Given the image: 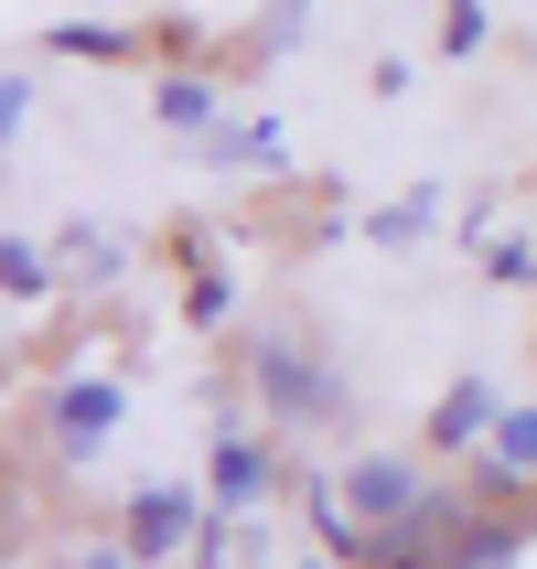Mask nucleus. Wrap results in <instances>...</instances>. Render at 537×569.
Masks as SVG:
<instances>
[{"label": "nucleus", "mask_w": 537, "mask_h": 569, "mask_svg": "<svg viewBox=\"0 0 537 569\" xmlns=\"http://www.w3.org/2000/svg\"><path fill=\"white\" fill-rule=\"evenodd\" d=\"M248 398L280 430H322V419H345L355 409V387H345V366L301 333V322H258L248 333Z\"/></svg>", "instance_id": "obj_1"}, {"label": "nucleus", "mask_w": 537, "mask_h": 569, "mask_svg": "<svg viewBox=\"0 0 537 569\" xmlns=\"http://www.w3.org/2000/svg\"><path fill=\"white\" fill-rule=\"evenodd\" d=\"M463 516H474V495H451V483H430L409 516H387V527H366V548H355V569H441L451 538H463Z\"/></svg>", "instance_id": "obj_2"}, {"label": "nucleus", "mask_w": 537, "mask_h": 569, "mask_svg": "<svg viewBox=\"0 0 537 569\" xmlns=\"http://www.w3.org/2000/svg\"><path fill=\"white\" fill-rule=\"evenodd\" d=\"M205 506H216V495H193V483H140V495L119 506L129 559H140V569H172L193 538H205Z\"/></svg>", "instance_id": "obj_3"}, {"label": "nucleus", "mask_w": 537, "mask_h": 569, "mask_svg": "<svg viewBox=\"0 0 537 569\" xmlns=\"http://www.w3.org/2000/svg\"><path fill=\"white\" fill-rule=\"evenodd\" d=\"M119 419H129L119 377H64L54 398H43V430H54V451H64V462H97V451L119 441Z\"/></svg>", "instance_id": "obj_4"}, {"label": "nucleus", "mask_w": 537, "mask_h": 569, "mask_svg": "<svg viewBox=\"0 0 537 569\" xmlns=\"http://www.w3.org/2000/svg\"><path fill=\"white\" fill-rule=\"evenodd\" d=\"M334 495H345V506L366 516V527H387V516H409L419 495H430V483H419V462H409V451H355Z\"/></svg>", "instance_id": "obj_5"}, {"label": "nucleus", "mask_w": 537, "mask_h": 569, "mask_svg": "<svg viewBox=\"0 0 537 569\" xmlns=\"http://www.w3.org/2000/svg\"><path fill=\"white\" fill-rule=\"evenodd\" d=\"M226 516H258L269 495H280V451L248 441V430H216V483H205Z\"/></svg>", "instance_id": "obj_6"}, {"label": "nucleus", "mask_w": 537, "mask_h": 569, "mask_svg": "<svg viewBox=\"0 0 537 569\" xmlns=\"http://www.w3.org/2000/svg\"><path fill=\"white\" fill-rule=\"evenodd\" d=\"M495 419H506L495 377H451L441 409H430V451H484V441H495Z\"/></svg>", "instance_id": "obj_7"}, {"label": "nucleus", "mask_w": 537, "mask_h": 569, "mask_svg": "<svg viewBox=\"0 0 537 569\" xmlns=\"http://www.w3.org/2000/svg\"><path fill=\"white\" fill-rule=\"evenodd\" d=\"M516 548H527V538H516V516H506V506H474L441 569H516Z\"/></svg>", "instance_id": "obj_8"}, {"label": "nucleus", "mask_w": 537, "mask_h": 569, "mask_svg": "<svg viewBox=\"0 0 537 569\" xmlns=\"http://www.w3.org/2000/svg\"><path fill=\"white\" fill-rule=\"evenodd\" d=\"M193 161H216V172H248V161H280V129H269V119H216Z\"/></svg>", "instance_id": "obj_9"}, {"label": "nucleus", "mask_w": 537, "mask_h": 569, "mask_svg": "<svg viewBox=\"0 0 537 569\" xmlns=\"http://www.w3.org/2000/svg\"><path fill=\"white\" fill-rule=\"evenodd\" d=\"M430 226H441V193L419 183V193H398V204H377V216H366V237H377V248H419Z\"/></svg>", "instance_id": "obj_10"}, {"label": "nucleus", "mask_w": 537, "mask_h": 569, "mask_svg": "<svg viewBox=\"0 0 537 569\" xmlns=\"http://www.w3.org/2000/svg\"><path fill=\"white\" fill-rule=\"evenodd\" d=\"M151 119L161 129H216V87H205V76H161V87H151Z\"/></svg>", "instance_id": "obj_11"}, {"label": "nucleus", "mask_w": 537, "mask_h": 569, "mask_svg": "<svg viewBox=\"0 0 537 569\" xmlns=\"http://www.w3.org/2000/svg\"><path fill=\"white\" fill-rule=\"evenodd\" d=\"M54 54H87V64H119V54H140V32H129V22H64V32H54Z\"/></svg>", "instance_id": "obj_12"}, {"label": "nucleus", "mask_w": 537, "mask_h": 569, "mask_svg": "<svg viewBox=\"0 0 537 569\" xmlns=\"http://www.w3.org/2000/svg\"><path fill=\"white\" fill-rule=\"evenodd\" d=\"M43 280H54V258L32 248V237H11V248H0V290H11V301H43Z\"/></svg>", "instance_id": "obj_13"}, {"label": "nucleus", "mask_w": 537, "mask_h": 569, "mask_svg": "<svg viewBox=\"0 0 537 569\" xmlns=\"http://www.w3.org/2000/svg\"><path fill=\"white\" fill-rule=\"evenodd\" d=\"M301 22H312V0H269V11H258V32H248V54H290V43H301Z\"/></svg>", "instance_id": "obj_14"}, {"label": "nucleus", "mask_w": 537, "mask_h": 569, "mask_svg": "<svg viewBox=\"0 0 537 569\" xmlns=\"http://www.w3.org/2000/svg\"><path fill=\"white\" fill-rule=\"evenodd\" d=\"M226 312H237V290H226L216 269H193V290H183V322H205V333H216Z\"/></svg>", "instance_id": "obj_15"}, {"label": "nucleus", "mask_w": 537, "mask_h": 569, "mask_svg": "<svg viewBox=\"0 0 537 569\" xmlns=\"http://www.w3.org/2000/svg\"><path fill=\"white\" fill-rule=\"evenodd\" d=\"M484 280H537V248H527V237H484Z\"/></svg>", "instance_id": "obj_16"}, {"label": "nucleus", "mask_w": 537, "mask_h": 569, "mask_svg": "<svg viewBox=\"0 0 537 569\" xmlns=\"http://www.w3.org/2000/svg\"><path fill=\"white\" fill-rule=\"evenodd\" d=\"M32 129V64H11V76H0V140H22Z\"/></svg>", "instance_id": "obj_17"}, {"label": "nucleus", "mask_w": 537, "mask_h": 569, "mask_svg": "<svg viewBox=\"0 0 537 569\" xmlns=\"http://www.w3.org/2000/svg\"><path fill=\"white\" fill-rule=\"evenodd\" d=\"M441 54H484V0H451L441 11Z\"/></svg>", "instance_id": "obj_18"}, {"label": "nucleus", "mask_w": 537, "mask_h": 569, "mask_svg": "<svg viewBox=\"0 0 537 569\" xmlns=\"http://www.w3.org/2000/svg\"><path fill=\"white\" fill-rule=\"evenodd\" d=\"M193 569H237V516H205V538H193Z\"/></svg>", "instance_id": "obj_19"}, {"label": "nucleus", "mask_w": 537, "mask_h": 569, "mask_svg": "<svg viewBox=\"0 0 537 569\" xmlns=\"http://www.w3.org/2000/svg\"><path fill=\"white\" fill-rule=\"evenodd\" d=\"M64 569H140V559H129V538H97V548H76Z\"/></svg>", "instance_id": "obj_20"}, {"label": "nucleus", "mask_w": 537, "mask_h": 569, "mask_svg": "<svg viewBox=\"0 0 537 569\" xmlns=\"http://www.w3.org/2000/svg\"><path fill=\"white\" fill-rule=\"evenodd\" d=\"M290 569H322V559H290Z\"/></svg>", "instance_id": "obj_21"}]
</instances>
